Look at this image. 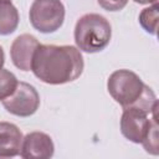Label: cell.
<instances>
[{"mask_svg": "<svg viewBox=\"0 0 159 159\" xmlns=\"http://www.w3.org/2000/svg\"><path fill=\"white\" fill-rule=\"evenodd\" d=\"M32 27L42 34L57 31L65 20V6L60 0H35L29 12Z\"/></svg>", "mask_w": 159, "mask_h": 159, "instance_id": "4", "label": "cell"}, {"mask_svg": "<svg viewBox=\"0 0 159 159\" xmlns=\"http://www.w3.org/2000/svg\"><path fill=\"white\" fill-rule=\"evenodd\" d=\"M140 144H143L144 149L148 153H150L153 155L158 154V124H157V120L153 122L148 134L145 135L144 140Z\"/></svg>", "mask_w": 159, "mask_h": 159, "instance_id": "13", "label": "cell"}, {"mask_svg": "<svg viewBox=\"0 0 159 159\" xmlns=\"http://www.w3.org/2000/svg\"><path fill=\"white\" fill-rule=\"evenodd\" d=\"M4 62H5V53H4V50H2V47L0 46V68H2V66H4Z\"/></svg>", "mask_w": 159, "mask_h": 159, "instance_id": "15", "label": "cell"}, {"mask_svg": "<svg viewBox=\"0 0 159 159\" xmlns=\"http://www.w3.org/2000/svg\"><path fill=\"white\" fill-rule=\"evenodd\" d=\"M39 45L40 42L37 39L30 34H22L17 36L12 41L10 48V56L15 67L21 71H30L32 57Z\"/></svg>", "mask_w": 159, "mask_h": 159, "instance_id": "8", "label": "cell"}, {"mask_svg": "<svg viewBox=\"0 0 159 159\" xmlns=\"http://www.w3.org/2000/svg\"><path fill=\"white\" fill-rule=\"evenodd\" d=\"M112 37L109 21L99 14H86L81 16L75 26V42L78 50L96 53L104 50Z\"/></svg>", "mask_w": 159, "mask_h": 159, "instance_id": "3", "label": "cell"}, {"mask_svg": "<svg viewBox=\"0 0 159 159\" xmlns=\"http://www.w3.org/2000/svg\"><path fill=\"white\" fill-rule=\"evenodd\" d=\"M158 21H159V12H158V4H153L149 7H145L139 14V24L140 26L152 35H157L158 30Z\"/></svg>", "mask_w": 159, "mask_h": 159, "instance_id": "11", "label": "cell"}, {"mask_svg": "<svg viewBox=\"0 0 159 159\" xmlns=\"http://www.w3.org/2000/svg\"><path fill=\"white\" fill-rule=\"evenodd\" d=\"M138 4H158V0H133Z\"/></svg>", "mask_w": 159, "mask_h": 159, "instance_id": "16", "label": "cell"}, {"mask_svg": "<svg viewBox=\"0 0 159 159\" xmlns=\"http://www.w3.org/2000/svg\"><path fill=\"white\" fill-rule=\"evenodd\" d=\"M53 152V142L43 132H31L22 138L20 155L25 159H48Z\"/></svg>", "mask_w": 159, "mask_h": 159, "instance_id": "7", "label": "cell"}, {"mask_svg": "<svg viewBox=\"0 0 159 159\" xmlns=\"http://www.w3.org/2000/svg\"><path fill=\"white\" fill-rule=\"evenodd\" d=\"M84 62L80 50L75 46L39 45L36 48L31 71L42 82L48 84H63L77 80L83 72Z\"/></svg>", "mask_w": 159, "mask_h": 159, "instance_id": "1", "label": "cell"}, {"mask_svg": "<svg viewBox=\"0 0 159 159\" xmlns=\"http://www.w3.org/2000/svg\"><path fill=\"white\" fill-rule=\"evenodd\" d=\"M157 120V111L148 113L139 108H125L120 118L122 134L133 143H142L153 122Z\"/></svg>", "mask_w": 159, "mask_h": 159, "instance_id": "5", "label": "cell"}, {"mask_svg": "<svg viewBox=\"0 0 159 159\" xmlns=\"http://www.w3.org/2000/svg\"><path fill=\"white\" fill-rule=\"evenodd\" d=\"M17 78L12 72L5 68H0V101L12 94L17 86Z\"/></svg>", "mask_w": 159, "mask_h": 159, "instance_id": "12", "label": "cell"}, {"mask_svg": "<svg viewBox=\"0 0 159 159\" xmlns=\"http://www.w3.org/2000/svg\"><path fill=\"white\" fill-rule=\"evenodd\" d=\"M4 108L17 117H30L39 109L40 96L34 86L26 82H17L12 94L1 101Z\"/></svg>", "mask_w": 159, "mask_h": 159, "instance_id": "6", "label": "cell"}, {"mask_svg": "<svg viewBox=\"0 0 159 159\" xmlns=\"http://www.w3.org/2000/svg\"><path fill=\"white\" fill-rule=\"evenodd\" d=\"M107 89L123 109L139 108L153 113L158 108V101L152 88L130 70L114 71L107 81Z\"/></svg>", "mask_w": 159, "mask_h": 159, "instance_id": "2", "label": "cell"}, {"mask_svg": "<svg viewBox=\"0 0 159 159\" xmlns=\"http://www.w3.org/2000/svg\"><path fill=\"white\" fill-rule=\"evenodd\" d=\"M97 2L107 11H119L127 5L128 0H97Z\"/></svg>", "mask_w": 159, "mask_h": 159, "instance_id": "14", "label": "cell"}, {"mask_svg": "<svg viewBox=\"0 0 159 159\" xmlns=\"http://www.w3.org/2000/svg\"><path fill=\"white\" fill-rule=\"evenodd\" d=\"M22 138L21 130L15 124L0 122V158H12L19 155Z\"/></svg>", "mask_w": 159, "mask_h": 159, "instance_id": "9", "label": "cell"}, {"mask_svg": "<svg viewBox=\"0 0 159 159\" xmlns=\"http://www.w3.org/2000/svg\"><path fill=\"white\" fill-rule=\"evenodd\" d=\"M19 11L11 0H0V35L12 34L19 25Z\"/></svg>", "mask_w": 159, "mask_h": 159, "instance_id": "10", "label": "cell"}]
</instances>
